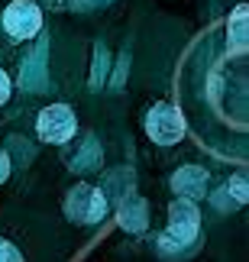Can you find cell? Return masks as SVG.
<instances>
[{"mask_svg":"<svg viewBox=\"0 0 249 262\" xmlns=\"http://www.w3.org/2000/svg\"><path fill=\"white\" fill-rule=\"evenodd\" d=\"M197 227H201V214H197L194 201H182L178 198L172 207H168V227L162 233V246L165 253H172V249H182L188 246L191 239L197 236Z\"/></svg>","mask_w":249,"mask_h":262,"instance_id":"6da1fadb","label":"cell"},{"mask_svg":"<svg viewBox=\"0 0 249 262\" xmlns=\"http://www.w3.org/2000/svg\"><path fill=\"white\" fill-rule=\"evenodd\" d=\"M146 136L159 146H175L185 136V117L172 104H155L146 117Z\"/></svg>","mask_w":249,"mask_h":262,"instance_id":"7a4b0ae2","label":"cell"},{"mask_svg":"<svg viewBox=\"0 0 249 262\" xmlns=\"http://www.w3.org/2000/svg\"><path fill=\"white\" fill-rule=\"evenodd\" d=\"M75 129H78V117L68 104H49L36 120L39 139H46V143H52V146L68 143V139L75 136Z\"/></svg>","mask_w":249,"mask_h":262,"instance_id":"3957f363","label":"cell"},{"mask_svg":"<svg viewBox=\"0 0 249 262\" xmlns=\"http://www.w3.org/2000/svg\"><path fill=\"white\" fill-rule=\"evenodd\" d=\"M65 214L75 220V224H97L107 214V198L101 194V188L94 185H78L68 191L65 198Z\"/></svg>","mask_w":249,"mask_h":262,"instance_id":"277c9868","label":"cell"},{"mask_svg":"<svg viewBox=\"0 0 249 262\" xmlns=\"http://www.w3.org/2000/svg\"><path fill=\"white\" fill-rule=\"evenodd\" d=\"M4 29L13 39H33L42 29V13L33 0H13L4 10Z\"/></svg>","mask_w":249,"mask_h":262,"instance_id":"5b68a950","label":"cell"},{"mask_svg":"<svg viewBox=\"0 0 249 262\" xmlns=\"http://www.w3.org/2000/svg\"><path fill=\"white\" fill-rule=\"evenodd\" d=\"M172 185H175L178 194H182V201H194V198L204 194L207 175H204V168H182V172L172 178Z\"/></svg>","mask_w":249,"mask_h":262,"instance_id":"8992f818","label":"cell"},{"mask_svg":"<svg viewBox=\"0 0 249 262\" xmlns=\"http://www.w3.org/2000/svg\"><path fill=\"white\" fill-rule=\"evenodd\" d=\"M230 49L233 52H246V4H240L230 16Z\"/></svg>","mask_w":249,"mask_h":262,"instance_id":"52a82bcc","label":"cell"},{"mask_svg":"<svg viewBox=\"0 0 249 262\" xmlns=\"http://www.w3.org/2000/svg\"><path fill=\"white\" fill-rule=\"evenodd\" d=\"M0 262H23V256H19L16 246H10L7 239H0Z\"/></svg>","mask_w":249,"mask_h":262,"instance_id":"ba28073f","label":"cell"},{"mask_svg":"<svg viewBox=\"0 0 249 262\" xmlns=\"http://www.w3.org/2000/svg\"><path fill=\"white\" fill-rule=\"evenodd\" d=\"M7 97H10V78H7L4 68H0V104H7Z\"/></svg>","mask_w":249,"mask_h":262,"instance_id":"9c48e42d","label":"cell"},{"mask_svg":"<svg viewBox=\"0 0 249 262\" xmlns=\"http://www.w3.org/2000/svg\"><path fill=\"white\" fill-rule=\"evenodd\" d=\"M7 178H10V156L0 149V185H4Z\"/></svg>","mask_w":249,"mask_h":262,"instance_id":"30bf717a","label":"cell"}]
</instances>
